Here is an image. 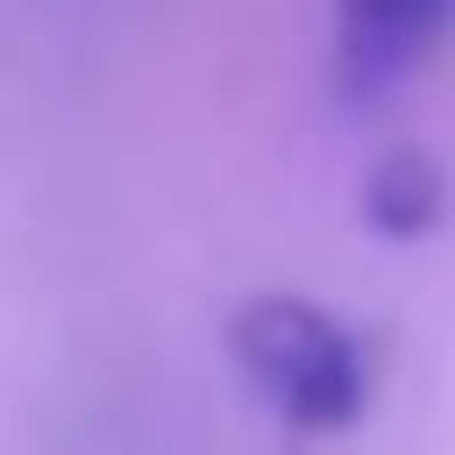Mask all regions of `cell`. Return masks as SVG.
<instances>
[{
    "instance_id": "3957f363",
    "label": "cell",
    "mask_w": 455,
    "mask_h": 455,
    "mask_svg": "<svg viewBox=\"0 0 455 455\" xmlns=\"http://www.w3.org/2000/svg\"><path fill=\"white\" fill-rule=\"evenodd\" d=\"M435 212H445V172H435V152L395 142L385 163L364 172V223H374V233L415 243V233H435Z\"/></svg>"
},
{
    "instance_id": "7a4b0ae2",
    "label": "cell",
    "mask_w": 455,
    "mask_h": 455,
    "mask_svg": "<svg viewBox=\"0 0 455 455\" xmlns=\"http://www.w3.org/2000/svg\"><path fill=\"white\" fill-rule=\"evenodd\" d=\"M455 31V0H334V92L385 101Z\"/></svg>"
},
{
    "instance_id": "6da1fadb",
    "label": "cell",
    "mask_w": 455,
    "mask_h": 455,
    "mask_svg": "<svg viewBox=\"0 0 455 455\" xmlns=\"http://www.w3.org/2000/svg\"><path fill=\"white\" fill-rule=\"evenodd\" d=\"M233 364H243V385L274 405L283 425H304V435H334V425H355L374 405V364L344 314L304 304V293H253L243 314H233Z\"/></svg>"
}]
</instances>
